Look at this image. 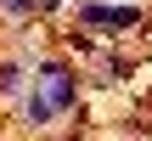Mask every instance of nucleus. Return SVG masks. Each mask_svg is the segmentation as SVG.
<instances>
[{
	"label": "nucleus",
	"instance_id": "nucleus-5",
	"mask_svg": "<svg viewBox=\"0 0 152 141\" xmlns=\"http://www.w3.org/2000/svg\"><path fill=\"white\" fill-rule=\"evenodd\" d=\"M124 79H130L124 57H96V85H124Z\"/></svg>",
	"mask_w": 152,
	"mask_h": 141
},
{
	"label": "nucleus",
	"instance_id": "nucleus-3",
	"mask_svg": "<svg viewBox=\"0 0 152 141\" xmlns=\"http://www.w3.org/2000/svg\"><path fill=\"white\" fill-rule=\"evenodd\" d=\"M23 124H28V130H51V124H56V107H51L34 85L23 90Z\"/></svg>",
	"mask_w": 152,
	"mask_h": 141
},
{
	"label": "nucleus",
	"instance_id": "nucleus-2",
	"mask_svg": "<svg viewBox=\"0 0 152 141\" xmlns=\"http://www.w3.org/2000/svg\"><path fill=\"white\" fill-rule=\"evenodd\" d=\"M79 23L102 28V34H124V28H141L147 11L141 6H107V0H79Z\"/></svg>",
	"mask_w": 152,
	"mask_h": 141
},
{
	"label": "nucleus",
	"instance_id": "nucleus-6",
	"mask_svg": "<svg viewBox=\"0 0 152 141\" xmlns=\"http://www.w3.org/2000/svg\"><path fill=\"white\" fill-rule=\"evenodd\" d=\"M39 11V0H0V17H11V23H28Z\"/></svg>",
	"mask_w": 152,
	"mask_h": 141
},
{
	"label": "nucleus",
	"instance_id": "nucleus-1",
	"mask_svg": "<svg viewBox=\"0 0 152 141\" xmlns=\"http://www.w3.org/2000/svg\"><path fill=\"white\" fill-rule=\"evenodd\" d=\"M28 85H34V90H39L51 107H56V119L79 107V73H73L62 57H45V62H34V79H28Z\"/></svg>",
	"mask_w": 152,
	"mask_h": 141
},
{
	"label": "nucleus",
	"instance_id": "nucleus-4",
	"mask_svg": "<svg viewBox=\"0 0 152 141\" xmlns=\"http://www.w3.org/2000/svg\"><path fill=\"white\" fill-rule=\"evenodd\" d=\"M23 90H28V68L23 62H0V102H23Z\"/></svg>",
	"mask_w": 152,
	"mask_h": 141
}]
</instances>
